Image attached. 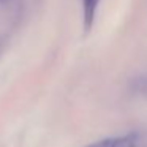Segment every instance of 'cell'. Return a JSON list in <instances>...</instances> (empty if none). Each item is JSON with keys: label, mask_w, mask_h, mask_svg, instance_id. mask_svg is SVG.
Wrapping results in <instances>:
<instances>
[{"label": "cell", "mask_w": 147, "mask_h": 147, "mask_svg": "<svg viewBox=\"0 0 147 147\" xmlns=\"http://www.w3.org/2000/svg\"><path fill=\"white\" fill-rule=\"evenodd\" d=\"M100 0H82V7H84V27L86 30H89L93 24V18H95V11L98 7Z\"/></svg>", "instance_id": "2"}, {"label": "cell", "mask_w": 147, "mask_h": 147, "mask_svg": "<svg viewBox=\"0 0 147 147\" xmlns=\"http://www.w3.org/2000/svg\"><path fill=\"white\" fill-rule=\"evenodd\" d=\"M142 90H144V92H147V79L142 81Z\"/></svg>", "instance_id": "3"}, {"label": "cell", "mask_w": 147, "mask_h": 147, "mask_svg": "<svg viewBox=\"0 0 147 147\" xmlns=\"http://www.w3.org/2000/svg\"><path fill=\"white\" fill-rule=\"evenodd\" d=\"M138 144V134L130 133L123 136H115V138H106L98 142H93L87 147H136Z\"/></svg>", "instance_id": "1"}]
</instances>
